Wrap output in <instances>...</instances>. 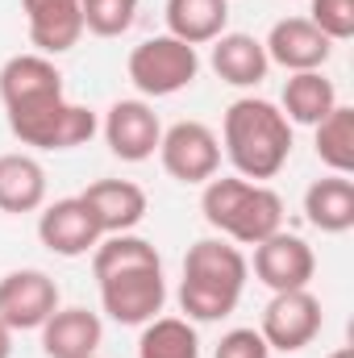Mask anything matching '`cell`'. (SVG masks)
Instances as JSON below:
<instances>
[{
	"instance_id": "cell-1",
	"label": "cell",
	"mask_w": 354,
	"mask_h": 358,
	"mask_svg": "<svg viewBox=\"0 0 354 358\" xmlns=\"http://www.w3.org/2000/svg\"><path fill=\"white\" fill-rule=\"evenodd\" d=\"M0 100L21 146L71 150L96 134V113L63 96V76L46 55H13L0 67Z\"/></svg>"
},
{
	"instance_id": "cell-2",
	"label": "cell",
	"mask_w": 354,
	"mask_h": 358,
	"mask_svg": "<svg viewBox=\"0 0 354 358\" xmlns=\"http://www.w3.org/2000/svg\"><path fill=\"white\" fill-rule=\"evenodd\" d=\"M92 275L100 283V304L117 325H146L163 313L167 279L159 250L138 234H108L92 250Z\"/></svg>"
},
{
	"instance_id": "cell-3",
	"label": "cell",
	"mask_w": 354,
	"mask_h": 358,
	"mask_svg": "<svg viewBox=\"0 0 354 358\" xmlns=\"http://www.w3.org/2000/svg\"><path fill=\"white\" fill-rule=\"evenodd\" d=\"M221 146L242 179H275L292 159V121L279 113V104L242 96L225 108Z\"/></svg>"
},
{
	"instance_id": "cell-4",
	"label": "cell",
	"mask_w": 354,
	"mask_h": 358,
	"mask_svg": "<svg viewBox=\"0 0 354 358\" xmlns=\"http://www.w3.org/2000/svg\"><path fill=\"white\" fill-rule=\"evenodd\" d=\"M250 263L246 255L225 238H200L183 255V279H179V308L187 321H221L238 308L246 292Z\"/></svg>"
},
{
	"instance_id": "cell-5",
	"label": "cell",
	"mask_w": 354,
	"mask_h": 358,
	"mask_svg": "<svg viewBox=\"0 0 354 358\" xmlns=\"http://www.w3.org/2000/svg\"><path fill=\"white\" fill-rule=\"evenodd\" d=\"M204 221L238 246H259L263 238L283 229V200L267 183L242 176H213L200 192Z\"/></svg>"
},
{
	"instance_id": "cell-6",
	"label": "cell",
	"mask_w": 354,
	"mask_h": 358,
	"mask_svg": "<svg viewBox=\"0 0 354 358\" xmlns=\"http://www.w3.org/2000/svg\"><path fill=\"white\" fill-rule=\"evenodd\" d=\"M125 71H129V84L142 96L163 100V96L192 88V80L200 71V55H196V46L179 42L171 34H159V38H146L129 50Z\"/></svg>"
},
{
	"instance_id": "cell-7",
	"label": "cell",
	"mask_w": 354,
	"mask_h": 358,
	"mask_svg": "<svg viewBox=\"0 0 354 358\" xmlns=\"http://www.w3.org/2000/svg\"><path fill=\"white\" fill-rule=\"evenodd\" d=\"M159 159L179 183H208L221 171V142L204 121H176L159 138Z\"/></svg>"
},
{
	"instance_id": "cell-8",
	"label": "cell",
	"mask_w": 354,
	"mask_h": 358,
	"mask_svg": "<svg viewBox=\"0 0 354 358\" xmlns=\"http://www.w3.org/2000/svg\"><path fill=\"white\" fill-rule=\"evenodd\" d=\"M321 300L309 292V287H296V292H275L271 304L263 308V342L271 350H283V355H296L304 346L317 342L321 334Z\"/></svg>"
},
{
	"instance_id": "cell-9",
	"label": "cell",
	"mask_w": 354,
	"mask_h": 358,
	"mask_svg": "<svg viewBox=\"0 0 354 358\" xmlns=\"http://www.w3.org/2000/svg\"><path fill=\"white\" fill-rule=\"evenodd\" d=\"M59 308V287L46 271H8L0 279V321L17 329H42L46 317Z\"/></svg>"
},
{
	"instance_id": "cell-10",
	"label": "cell",
	"mask_w": 354,
	"mask_h": 358,
	"mask_svg": "<svg viewBox=\"0 0 354 358\" xmlns=\"http://www.w3.org/2000/svg\"><path fill=\"white\" fill-rule=\"evenodd\" d=\"M163 125L146 100H117L104 113V142L121 163H146L159 150Z\"/></svg>"
},
{
	"instance_id": "cell-11",
	"label": "cell",
	"mask_w": 354,
	"mask_h": 358,
	"mask_svg": "<svg viewBox=\"0 0 354 358\" xmlns=\"http://www.w3.org/2000/svg\"><path fill=\"white\" fill-rule=\"evenodd\" d=\"M317 271L313 259V246L296 234H271L255 246V279L271 287V292H296V287H309Z\"/></svg>"
},
{
	"instance_id": "cell-12",
	"label": "cell",
	"mask_w": 354,
	"mask_h": 358,
	"mask_svg": "<svg viewBox=\"0 0 354 358\" xmlns=\"http://www.w3.org/2000/svg\"><path fill=\"white\" fill-rule=\"evenodd\" d=\"M38 238L50 255H63V259H80V255H92L96 242L104 238L96 217L88 213V204L80 196H67V200H55L42 208L38 217Z\"/></svg>"
},
{
	"instance_id": "cell-13",
	"label": "cell",
	"mask_w": 354,
	"mask_h": 358,
	"mask_svg": "<svg viewBox=\"0 0 354 358\" xmlns=\"http://www.w3.org/2000/svg\"><path fill=\"white\" fill-rule=\"evenodd\" d=\"M267 50V63H279L283 71H321L334 55V42L309 21V17H283L271 25L263 42Z\"/></svg>"
},
{
	"instance_id": "cell-14",
	"label": "cell",
	"mask_w": 354,
	"mask_h": 358,
	"mask_svg": "<svg viewBox=\"0 0 354 358\" xmlns=\"http://www.w3.org/2000/svg\"><path fill=\"white\" fill-rule=\"evenodd\" d=\"M25 25H29V42L38 46V55H67L80 38H84V8L80 0H21Z\"/></svg>"
},
{
	"instance_id": "cell-15",
	"label": "cell",
	"mask_w": 354,
	"mask_h": 358,
	"mask_svg": "<svg viewBox=\"0 0 354 358\" xmlns=\"http://www.w3.org/2000/svg\"><path fill=\"white\" fill-rule=\"evenodd\" d=\"M80 200L88 204V213L96 217L100 234H134L146 217V192L129 179H96L80 192Z\"/></svg>"
},
{
	"instance_id": "cell-16",
	"label": "cell",
	"mask_w": 354,
	"mask_h": 358,
	"mask_svg": "<svg viewBox=\"0 0 354 358\" xmlns=\"http://www.w3.org/2000/svg\"><path fill=\"white\" fill-rule=\"evenodd\" d=\"M104 342V325L88 308H55L42 325L46 358H92Z\"/></svg>"
},
{
	"instance_id": "cell-17",
	"label": "cell",
	"mask_w": 354,
	"mask_h": 358,
	"mask_svg": "<svg viewBox=\"0 0 354 358\" xmlns=\"http://www.w3.org/2000/svg\"><path fill=\"white\" fill-rule=\"evenodd\" d=\"M213 71L221 84H234V88H255L267 80V50L255 34H221L213 42V55H208Z\"/></svg>"
},
{
	"instance_id": "cell-18",
	"label": "cell",
	"mask_w": 354,
	"mask_h": 358,
	"mask_svg": "<svg viewBox=\"0 0 354 358\" xmlns=\"http://www.w3.org/2000/svg\"><path fill=\"white\" fill-rule=\"evenodd\" d=\"M304 217L321 234H346L354 229V179L351 176H330L313 179L304 192Z\"/></svg>"
},
{
	"instance_id": "cell-19",
	"label": "cell",
	"mask_w": 354,
	"mask_h": 358,
	"mask_svg": "<svg viewBox=\"0 0 354 358\" xmlns=\"http://www.w3.org/2000/svg\"><path fill=\"white\" fill-rule=\"evenodd\" d=\"M46 204V171L34 155H0V213H38Z\"/></svg>"
},
{
	"instance_id": "cell-20",
	"label": "cell",
	"mask_w": 354,
	"mask_h": 358,
	"mask_svg": "<svg viewBox=\"0 0 354 358\" xmlns=\"http://www.w3.org/2000/svg\"><path fill=\"white\" fill-rule=\"evenodd\" d=\"M167 34L187 42V46H204L217 42L225 34L229 21V0H167Z\"/></svg>"
},
{
	"instance_id": "cell-21",
	"label": "cell",
	"mask_w": 354,
	"mask_h": 358,
	"mask_svg": "<svg viewBox=\"0 0 354 358\" xmlns=\"http://www.w3.org/2000/svg\"><path fill=\"white\" fill-rule=\"evenodd\" d=\"M334 104H338V92H334V84H330L321 71H296V76H288V84H283V104H279V113H283L288 121H296V125H317L321 117L334 113Z\"/></svg>"
},
{
	"instance_id": "cell-22",
	"label": "cell",
	"mask_w": 354,
	"mask_h": 358,
	"mask_svg": "<svg viewBox=\"0 0 354 358\" xmlns=\"http://www.w3.org/2000/svg\"><path fill=\"white\" fill-rule=\"evenodd\" d=\"M138 358H200V338L187 317H155L142 325Z\"/></svg>"
},
{
	"instance_id": "cell-23",
	"label": "cell",
	"mask_w": 354,
	"mask_h": 358,
	"mask_svg": "<svg viewBox=\"0 0 354 358\" xmlns=\"http://www.w3.org/2000/svg\"><path fill=\"white\" fill-rule=\"evenodd\" d=\"M313 129H317V159L334 176H351L354 171V108L351 104H334V113L321 117Z\"/></svg>"
},
{
	"instance_id": "cell-24",
	"label": "cell",
	"mask_w": 354,
	"mask_h": 358,
	"mask_svg": "<svg viewBox=\"0 0 354 358\" xmlns=\"http://www.w3.org/2000/svg\"><path fill=\"white\" fill-rule=\"evenodd\" d=\"M80 8L84 29L96 38H121L138 17V0H80Z\"/></svg>"
},
{
	"instance_id": "cell-25",
	"label": "cell",
	"mask_w": 354,
	"mask_h": 358,
	"mask_svg": "<svg viewBox=\"0 0 354 358\" xmlns=\"http://www.w3.org/2000/svg\"><path fill=\"white\" fill-rule=\"evenodd\" d=\"M309 21L330 42H346L354 38V0H309Z\"/></svg>"
},
{
	"instance_id": "cell-26",
	"label": "cell",
	"mask_w": 354,
	"mask_h": 358,
	"mask_svg": "<svg viewBox=\"0 0 354 358\" xmlns=\"http://www.w3.org/2000/svg\"><path fill=\"white\" fill-rule=\"evenodd\" d=\"M213 358H271V346L263 342L259 329H229L217 342V355Z\"/></svg>"
},
{
	"instance_id": "cell-27",
	"label": "cell",
	"mask_w": 354,
	"mask_h": 358,
	"mask_svg": "<svg viewBox=\"0 0 354 358\" xmlns=\"http://www.w3.org/2000/svg\"><path fill=\"white\" fill-rule=\"evenodd\" d=\"M8 355H13V329L0 321V358H8Z\"/></svg>"
},
{
	"instance_id": "cell-28",
	"label": "cell",
	"mask_w": 354,
	"mask_h": 358,
	"mask_svg": "<svg viewBox=\"0 0 354 358\" xmlns=\"http://www.w3.org/2000/svg\"><path fill=\"white\" fill-rule=\"evenodd\" d=\"M330 358H354V346H338V350H334Z\"/></svg>"
},
{
	"instance_id": "cell-29",
	"label": "cell",
	"mask_w": 354,
	"mask_h": 358,
	"mask_svg": "<svg viewBox=\"0 0 354 358\" xmlns=\"http://www.w3.org/2000/svg\"><path fill=\"white\" fill-rule=\"evenodd\" d=\"M92 358H96V355H92Z\"/></svg>"
}]
</instances>
